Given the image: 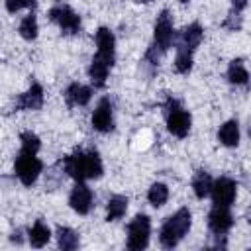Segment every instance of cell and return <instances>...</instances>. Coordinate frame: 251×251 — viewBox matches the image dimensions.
I'll return each mask as SVG.
<instances>
[{
    "instance_id": "6da1fadb",
    "label": "cell",
    "mask_w": 251,
    "mask_h": 251,
    "mask_svg": "<svg viewBox=\"0 0 251 251\" xmlns=\"http://www.w3.org/2000/svg\"><path fill=\"white\" fill-rule=\"evenodd\" d=\"M63 165H65V173L73 176L76 182H82L86 178H100L104 171L100 155L96 151H88V153L75 151L73 155L65 157Z\"/></svg>"
},
{
    "instance_id": "7a4b0ae2",
    "label": "cell",
    "mask_w": 251,
    "mask_h": 251,
    "mask_svg": "<svg viewBox=\"0 0 251 251\" xmlns=\"http://www.w3.org/2000/svg\"><path fill=\"white\" fill-rule=\"evenodd\" d=\"M190 220H192V216H190L188 208H180L175 216H171V218L163 224V227H161V233H159L161 245L167 247V249H173V247L188 233V229H190Z\"/></svg>"
},
{
    "instance_id": "3957f363",
    "label": "cell",
    "mask_w": 251,
    "mask_h": 251,
    "mask_svg": "<svg viewBox=\"0 0 251 251\" xmlns=\"http://www.w3.org/2000/svg\"><path fill=\"white\" fill-rule=\"evenodd\" d=\"M41 169H43V163L35 157V153L20 151V155L16 159V165H14V171H16V176L20 178V182L24 186H31L37 180Z\"/></svg>"
},
{
    "instance_id": "277c9868",
    "label": "cell",
    "mask_w": 251,
    "mask_h": 251,
    "mask_svg": "<svg viewBox=\"0 0 251 251\" xmlns=\"http://www.w3.org/2000/svg\"><path fill=\"white\" fill-rule=\"evenodd\" d=\"M149 231H151L149 216L137 214L127 226V249H131V251L145 249L149 243Z\"/></svg>"
},
{
    "instance_id": "5b68a950",
    "label": "cell",
    "mask_w": 251,
    "mask_h": 251,
    "mask_svg": "<svg viewBox=\"0 0 251 251\" xmlns=\"http://www.w3.org/2000/svg\"><path fill=\"white\" fill-rule=\"evenodd\" d=\"M167 127L173 135L176 137H186L188 129H190V114L184 112L176 100L169 98L167 100Z\"/></svg>"
},
{
    "instance_id": "8992f818",
    "label": "cell",
    "mask_w": 251,
    "mask_h": 251,
    "mask_svg": "<svg viewBox=\"0 0 251 251\" xmlns=\"http://www.w3.org/2000/svg\"><path fill=\"white\" fill-rule=\"evenodd\" d=\"M49 20L55 22L65 33H78L80 31V18L69 6H53L49 10Z\"/></svg>"
},
{
    "instance_id": "52a82bcc",
    "label": "cell",
    "mask_w": 251,
    "mask_h": 251,
    "mask_svg": "<svg viewBox=\"0 0 251 251\" xmlns=\"http://www.w3.org/2000/svg\"><path fill=\"white\" fill-rule=\"evenodd\" d=\"M235 190H237V184L227 178V176H222L214 182L212 186V200H214V206H226L229 208V204L235 200Z\"/></svg>"
},
{
    "instance_id": "ba28073f",
    "label": "cell",
    "mask_w": 251,
    "mask_h": 251,
    "mask_svg": "<svg viewBox=\"0 0 251 251\" xmlns=\"http://www.w3.org/2000/svg\"><path fill=\"white\" fill-rule=\"evenodd\" d=\"M175 39V33H173V22H171V14L167 10H163L155 22V43L161 51H167L171 47Z\"/></svg>"
},
{
    "instance_id": "9c48e42d",
    "label": "cell",
    "mask_w": 251,
    "mask_h": 251,
    "mask_svg": "<svg viewBox=\"0 0 251 251\" xmlns=\"http://www.w3.org/2000/svg\"><path fill=\"white\" fill-rule=\"evenodd\" d=\"M69 204L76 214H80V216L88 214L92 208V190L84 182H76V186L71 190Z\"/></svg>"
},
{
    "instance_id": "30bf717a",
    "label": "cell",
    "mask_w": 251,
    "mask_h": 251,
    "mask_svg": "<svg viewBox=\"0 0 251 251\" xmlns=\"http://www.w3.org/2000/svg\"><path fill=\"white\" fill-rule=\"evenodd\" d=\"M92 127L96 131L108 133L114 129V120H112V104L108 98H102L92 114Z\"/></svg>"
},
{
    "instance_id": "8fae6325",
    "label": "cell",
    "mask_w": 251,
    "mask_h": 251,
    "mask_svg": "<svg viewBox=\"0 0 251 251\" xmlns=\"http://www.w3.org/2000/svg\"><path fill=\"white\" fill-rule=\"evenodd\" d=\"M233 226V218L226 206H214L212 212L208 214V227L216 235H224L229 227Z\"/></svg>"
},
{
    "instance_id": "7c38bea8",
    "label": "cell",
    "mask_w": 251,
    "mask_h": 251,
    "mask_svg": "<svg viewBox=\"0 0 251 251\" xmlns=\"http://www.w3.org/2000/svg\"><path fill=\"white\" fill-rule=\"evenodd\" d=\"M114 45H116V39H114V33L108 29V27H100L96 31V47H98V53L96 57H100L102 61H106L110 67L114 65Z\"/></svg>"
},
{
    "instance_id": "4fadbf2b",
    "label": "cell",
    "mask_w": 251,
    "mask_h": 251,
    "mask_svg": "<svg viewBox=\"0 0 251 251\" xmlns=\"http://www.w3.org/2000/svg\"><path fill=\"white\" fill-rule=\"evenodd\" d=\"M41 106H43V88L37 82H33L24 94H20L16 102L18 110H39Z\"/></svg>"
},
{
    "instance_id": "5bb4252c",
    "label": "cell",
    "mask_w": 251,
    "mask_h": 251,
    "mask_svg": "<svg viewBox=\"0 0 251 251\" xmlns=\"http://www.w3.org/2000/svg\"><path fill=\"white\" fill-rule=\"evenodd\" d=\"M65 98H67V104L69 106H86L92 98V90L84 84H78V82H73L67 90H65Z\"/></svg>"
},
{
    "instance_id": "9a60e30c",
    "label": "cell",
    "mask_w": 251,
    "mask_h": 251,
    "mask_svg": "<svg viewBox=\"0 0 251 251\" xmlns=\"http://www.w3.org/2000/svg\"><path fill=\"white\" fill-rule=\"evenodd\" d=\"M202 25L200 24H190L188 27H184L182 29V33H180V47H186V49H196L198 45H200V41H202Z\"/></svg>"
},
{
    "instance_id": "2e32d148",
    "label": "cell",
    "mask_w": 251,
    "mask_h": 251,
    "mask_svg": "<svg viewBox=\"0 0 251 251\" xmlns=\"http://www.w3.org/2000/svg\"><path fill=\"white\" fill-rule=\"evenodd\" d=\"M108 69L110 65L106 61H102L100 57H94L90 67H88V75H90V80L96 88H102L106 84V76H108Z\"/></svg>"
},
{
    "instance_id": "e0dca14e",
    "label": "cell",
    "mask_w": 251,
    "mask_h": 251,
    "mask_svg": "<svg viewBox=\"0 0 251 251\" xmlns=\"http://www.w3.org/2000/svg\"><path fill=\"white\" fill-rule=\"evenodd\" d=\"M218 139L222 141V145L226 147H235L239 143V126L235 120H227L220 131H218Z\"/></svg>"
},
{
    "instance_id": "ac0fdd59",
    "label": "cell",
    "mask_w": 251,
    "mask_h": 251,
    "mask_svg": "<svg viewBox=\"0 0 251 251\" xmlns=\"http://www.w3.org/2000/svg\"><path fill=\"white\" fill-rule=\"evenodd\" d=\"M127 210V198L122 196V194H116L108 200V206H106V220L108 222H114V220H120Z\"/></svg>"
},
{
    "instance_id": "d6986e66",
    "label": "cell",
    "mask_w": 251,
    "mask_h": 251,
    "mask_svg": "<svg viewBox=\"0 0 251 251\" xmlns=\"http://www.w3.org/2000/svg\"><path fill=\"white\" fill-rule=\"evenodd\" d=\"M212 186H214V180H212V176L208 175V173H204V171H198L196 175H194V178H192V188H194V194H196V198H206L210 192H212Z\"/></svg>"
},
{
    "instance_id": "ffe728a7",
    "label": "cell",
    "mask_w": 251,
    "mask_h": 251,
    "mask_svg": "<svg viewBox=\"0 0 251 251\" xmlns=\"http://www.w3.org/2000/svg\"><path fill=\"white\" fill-rule=\"evenodd\" d=\"M49 239H51L49 227L41 220H37L33 224V227L29 229V243H31V247H43V245H47Z\"/></svg>"
},
{
    "instance_id": "44dd1931",
    "label": "cell",
    "mask_w": 251,
    "mask_h": 251,
    "mask_svg": "<svg viewBox=\"0 0 251 251\" xmlns=\"http://www.w3.org/2000/svg\"><path fill=\"white\" fill-rule=\"evenodd\" d=\"M57 243L63 251H73L78 247V233L73 231L71 227H59L57 229Z\"/></svg>"
},
{
    "instance_id": "7402d4cb",
    "label": "cell",
    "mask_w": 251,
    "mask_h": 251,
    "mask_svg": "<svg viewBox=\"0 0 251 251\" xmlns=\"http://www.w3.org/2000/svg\"><path fill=\"white\" fill-rule=\"evenodd\" d=\"M227 80L231 84H247L249 73H247V69L243 67V63L239 59L229 63V67H227Z\"/></svg>"
},
{
    "instance_id": "603a6c76",
    "label": "cell",
    "mask_w": 251,
    "mask_h": 251,
    "mask_svg": "<svg viewBox=\"0 0 251 251\" xmlns=\"http://www.w3.org/2000/svg\"><path fill=\"white\" fill-rule=\"evenodd\" d=\"M167 198H169V188H167V184H163V182L151 184V188H149V192H147V200H149L155 208L163 206V204L167 202Z\"/></svg>"
},
{
    "instance_id": "cb8c5ba5",
    "label": "cell",
    "mask_w": 251,
    "mask_h": 251,
    "mask_svg": "<svg viewBox=\"0 0 251 251\" xmlns=\"http://www.w3.org/2000/svg\"><path fill=\"white\" fill-rule=\"evenodd\" d=\"M20 35H22L24 39H27V41H31V39L37 37V20H35L33 14L25 16V18L20 22Z\"/></svg>"
},
{
    "instance_id": "d4e9b609",
    "label": "cell",
    "mask_w": 251,
    "mask_h": 251,
    "mask_svg": "<svg viewBox=\"0 0 251 251\" xmlns=\"http://www.w3.org/2000/svg\"><path fill=\"white\" fill-rule=\"evenodd\" d=\"M175 69L178 73H188L192 69V51L186 47H178L176 51V59H175Z\"/></svg>"
},
{
    "instance_id": "484cf974",
    "label": "cell",
    "mask_w": 251,
    "mask_h": 251,
    "mask_svg": "<svg viewBox=\"0 0 251 251\" xmlns=\"http://www.w3.org/2000/svg\"><path fill=\"white\" fill-rule=\"evenodd\" d=\"M20 141H22V151H25V153H35V155H37V151H39V147H41V141H39V137H37L35 133L24 131V133L20 135Z\"/></svg>"
},
{
    "instance_id": "4316f807",
    "label": "cell",
    "mask_w": 251,
    "mask_h": 251,
    "mask_svg": "<svg viewBox=\"0 0 251 251\" xmlns=\"http://www.w3.org/2000/svg\"><path fill=\"white\" fill-rule=\"evenodd\" d=\"M241 24H243V20H241V16H239V10L233 8V10L227 14V18H226L224 27L229 29V31H239V29H241Z\"/></svg>"
},
{
    "instance_id": "83f0119b",
    "label": "cell",
    "mask_w": 251,
    "mask_h": 251,
    "mask_svg": "<svg viewBox=\"0 0 251 251\" xmlns=\"http://www.w3.org/2000/svg\"><path fill=\"white\" fill-rule=\"evenodd\" d=\"M33 6H35V0H6V10L10 14H16L22 8H33Z\"/></svg>"
},
{
    "instance_id": "f1b7e54d",
    "label": "cell",
    "mask_w": 251,
    "mask_h": 251,
    "mask_svg": "<svg viewBox=\"0 0 251 251\" xmlns=\"http://www.w3.org/2000/svg\"><path fill=\"white\" fill-rule=\"evenodd\" d=\"M161 53H163V51H161V49H157V43H155V45H151V47L147 49V55H145V57H147V61H149L151 65H159Z\"/></svg>"
},
{
    "instance_id": "f546056e",
    "label": "cell",
    "mask_w": 251,
    "mask_h": 251,
    "mask_svg": "<svg viewBox=\"0 0 251 251\" xmlns=\"http://www.w3.org/2000/svg\"><path fill=\"white\" fill-rule=\"evenodd\" d=\"M231 2H233V8L235 10H243L247 6V0H231Z\"/></svg>"
},
{
    "instance_id": "4dcf8cb0",
    "label": "cell",
    "mask_w": 251,
    "mask_h": 251,
    "mask_svg": "<svg viewBox=\"0 0 251 251\" xmlns=\"http://www.w3.org/2000/svg\"><path fill=\"white\" fill-rule=\"evenodd\" d=\"M20 233H22V229H16V231L12 233V237H10V239H12V241H16V243H22V235H20Z\"/></svg>"
},
{
    "instance_id": "1f68e13d",
    "label": "cell",
    "mask_w": 251,
    "mask_h": 251,
    "mask_svg": "<svg viewBox=\"0 0 251 251\" xmlns=\"http://www.w3.org/2000/svg\"><path fill=\"white\" fill-rule=\"evenodd\" d=\"M135 2H151V0H135Z\"/></svg>"
},
{
    "instance_id": "d6a6232c",
    "label": "cell",
    "mask_w": 251,
    "mask_h": 251,
    "mask_svg": "<svg viewBox=\"0 0 251 251\" xmlns=\"http://www.w3.org/2000/svg\"><path fill=\"white\" fill-rule=\"evenodd\" d=\"M249 135H251V124H249Z\"/></svg>"
},
{
    "instance_id": "836d02e7",
    "label": "cell",
    "mask_w": 251,
    "mask_h": 251,
    "mask_svg": "<svg viewBox=\"0 0 251 251\" xmlns=\"http://www.w3.org/2000/svg\"><path fill=\"white\" fill-rule=\"evenodd\" d=\"M180 2H182V4H186V2H188V0H180Z\"/></svg>"
}]
</instances>
